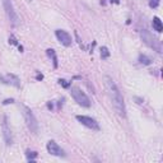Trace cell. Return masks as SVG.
Masks as SVG:
<instances>
[{
    "label": "cell",
    "instance_id": "cell-16",
    "mask_svg": "<svg viewBox=\"0 0 163 163\" xmlns=\"http://www.w3.org/2000/svg\"><path fill=\"white\" fill-rule=\"evenodd\" d=\"M59 84L61 86V87H64V88H70V86H72V83L70 82H68V80H65V79H59Z\"/></svg>",
    "mask_w": 163,
    "mask_h": 163
},
{
    "label": "cell",
    "instance_id": "cell-7",
    "mask_svg": "<svg viewBox=\"0 0 163 163\" xmlns=\"http://www.w3.org/2000/svg\"><path fill=\"white\" fill-rule=\"evenodd\" d=\"M55 36H56L57 41H59L62 46H65V47L72 46L73 38H72V36L68 33L67 31H64V29H56V31H55Z\"/></svg>",
    "mask_w": 163,
    "mask_h": 163
},
{
    "label": "cell",
    "instance_id": "cell-6",
    "mask_svg": "<svg viewBox=\"0 0 163 163\" xmlns=\"http://www.w3.org/2000/svg\"><path fill=\"white\" fill-rule=\"evenodd\" d=\"M82 125H84L88 129H92L94 131H98L100 130V124L97 122V120H94L93 117H89V116H84V115H78L75 117Z\"/></svg>",
    "mask_w": 163,
    "mask_h": 163
},
{
    "label": "cell",
    "instance_id": "cell-9",
    "mask_svg": "<svg viewBox=\"0 0 163 163\" xmlns=\"http://www.w3.org/2000/svg\"><path fill=\"white\" fill-rule=\"evenodd\" d=\"M2 130H3V138L7 145H12L13 144V135L10 131V127L8 125V117L4 116L3 117V122H2Z\"/></svg>",
    "mask_w": 163,
    "mask_h": 163
},
{
    "label": "cell",
    "instance_id": "cell-13",
    "mask_svg": "<svg viewBox=\"0 0 163 163\" xmlns=\"http://www.w3.org/2000/svg\"><path fill=\"white\" fill-rule=\"evenodd\" d=\"M26 157H27V161H28V162L33 163V162L36 161V158L38 157V153L35 152V151H29V149H27V151H26Z\"/></svg>",
    "mask_w": 163,
    "mask_h": 163
},
{
    "label": "cell",
    "instance_id": "cell-8",
    "mask_svg": "<svg viewBox=\"0 0 163 163\" xmlns=\"http://www.w3.org/2000/svg\"><path fill=\"white\" fill-rule=\"evenodd\" d=\"M46 148H47V152L50 153L51 156H55V157H65L67 154H65L64 149L61 148V146H59V144L55 141V140H50L47 143L46 145Z\"/></svg>",
    "mask_w": 163,
    "mask_h": 163
},
{
    "label": "cell",
    "instance_id": "cell-2",
    "mask_svg": "<svg viewBox=\"0 0 163 163\" xmlns=\"http://www.w3.org/2000/svg\"><path fill=\"white\" fill-rule=\"evenodd\" d=\"M22 113H23V117L26 120L27 127L29 129V131L32 134H37L38 133V121L35 116V113L32 112V110L24 105H22Z\"/></svg>",
    "mask_w": 163,
    "mask_h": 163
},
{
    "label": "cell",
    "instance_id": "cell-20",
    "mask_svg": "<svg viewBox=\"0 0 163 163\" xmlns=\"http://www.w3.org/2000/svg\"><path fill=\"white\" fill-rule=\"evenodd\" d=\"M47 108L50 110V111H52L54 110V103L52 102H47Z\"/></svg>",
    "mask_w": 163,
    "mask_h": 163
},
{
    "label": "cell",
    "instance_id": "cell-15",
    "mask_svg": "<svg viewBox=\"0 0 163 163\" xmlns=\"http://www.w3.org/2000/svg\"><path fill=\"white\" fill-rule=\"evenodd\" d=\"M110 51H108V48L106 47V46H102L101 47V59L102 60H107L108 57H110Z\"/></svg>",
    "mask_w": 163,
    "mask_h": 163
},
{
    "label": "cell",
    "instance_id": "cell-19",
    "mask_svg": "<svg viewBox=\"0 0 163 163\" xmlns=\"http://www.w3.org/2000/svg\"><path fill=\"white\" fill-rule=\"evenodd\" d=\"M9 103H14V98H7L3 101V105H9Z\"/></svg>",
    "mask_w": 163,
    "mask_h": 163
},
{
    "label": "cell",
    "instance_id": "cell-3",
    "mask_svg": "<svg viewBox=\"0 0 163 163\" xmlns=\"http://www.w3.org/2000/svg\"><path fill=\"white\" fill-rule=\"evenodd\" d=\"M70 94H72V97L74 98V101L79 105V106H82V107H91V105H92V102H91V100H89V97L82 91L79 87H75V86H70Z\"/></svg>",
    "mask_w": 163,
    "mask_h": 163
},
{
    "label": "cell",
    "instance_id": "cell-10",
    "mask_svg": "<svg viewBox=\"0 0 163 163\" xmlns=\"http://www.w3.org/2000/svg\"><path fill=\"white\" fill-rule=\"evenodd\" d=\"M0 82L4 84H8V86H14L19 88L21 87V80L17 75L14 74H7V75H0Z\"/></svg>",
    "mask_w": 163,
    "mask_h": 163
},
{
    "label": "cell",
    "instance_id": "cell-14",
    "mask_svg": "<svg viewBox=\"0 0 163 163\" xmlns=\"http://www.w3.org/2000/svg\"><path fill=\"white\" fill-rule=\"evenodd\" d=\"M138 60H139V62H140L141 65H151V64H152V59H151L149 56H146L145 54H140Z\"/></svg>",
    "mask_w": 163,
    "mask_h": 163
},
{
    "label": "cell",
    "instance_id": "cell-12",
    "mask_svg": "<svg viewBox=\"0 0 163 163\" xmlns=\"http://www.w3.org/2000/svg\"><path fill=\"white\" fill-rule=\"evenodd\" d=\"M152 26H153V29H154L156 32H158V33H161V32L163 31V24H162V21H161L158 17H154V18H153Z\"/></svg>",
    "mask_w": 163,
    "mask_h": 163
},
{
    "label": "cell",
    "instance_id": "cell-11",
    "mask_svg": "<svg viewBox=\"0 0 163 163\" xmlns=\"http://www.w3.org/2000/svg\"><path fill=\"white\" fill-rule=\"evenodd\" d=\"M46 54H47V56H48V57L51 59L54 68H55V69H57V67H59V60H57L56 51L54 50V48H47V50H46Z\"/></svg>",
    "mask_w": 163,
    "mask_h": 163
},
{
    "label": "cell",
    "instance_id": "cell-4",
    "mask_svg": "<svg viewBox=\"0 0 163 163\" xmlns=\"http://www.w3.org/2000/svg\"><path fill=\"white\" fill-rule=\"evenodd\" d=\"M3 7H4V10H5V14L10 22V24L13 27H17L19 24V17L17 12L14 10V7H13V3L12 0H3Z\"/></svg>",
    "mask_w": 163,
    "mask_h": 163
},
{
    "label": "cell",
    "instance_id": "cell-1",
    "mask_svg": "<svg viewBox=\"0 0 163 163\" xmlns=\"http://www.w3.org/2000/svg\"><path fill=\"white\" fill-rule=\"evenodd\" d=\"M106 88L108 91V96L111 98L112 106L115 108V111L117 112V115L121 117H126V106H125V101L124 97L119 89V87L116 86V83L113 82L112 78L106 77Z\"/></svg>",
    "mask_w": 163,
    "mask_h": 163
},
{
    "label": "cell",
    "instance_id": "cell-25",
    "mask_svg": "<svg viewBox=\"0 0 163 163\" xmlns=\"http://www.w3.org/2000/svg\"><path fill=\"white\" fill-rule=\"evenodd\" d=\"M110 2H111V3H115V4H119V3H120L119 0H110Z\"/></svg>",
    "mask_w": 163,
    "mask_h": 163
},
{
    "label": "cell",
    "instance_id": "cell-24",
    "mask_svg": "<svg viewBox=\"0 0 163 163\" xmlns=\"http://www.w3.org/2000/svg\"><path fill=\"white\" fill-rule=\"evenodd\" d=\"M135 100L138 101V103H143V102H144L143 100H140V98H138V97H135Z\"/></svg>",
    "mask_w": 163,
    "mask_h": 163
},
{
    "label": "cell",
    "instance_id": "cell-21",
    "mask_svg": "<svg viewBox=\"0 0 163 163\" xmlns=\"http://www.w3.org/2000/svg\"><path fill=\"white\" fill-rule=\"evenodd\" d=\"M43 79V75L41 74V73H37V75H36V80H42Z\"/></svg>",
    "mask_w": 163,
    "mask_h": 163
},
{
    "label": "cell",
    "instance_id": "cell-17",
    "mask_svg": "<svg viewBox=\"0 0 163 163\" xmlns=\"http://www.w3.org/2000/svg\"><path fill=\"white\" fill-rule=\"evenodd\" d=\"M159 2H161V0H149V7L152 9H156V8L159 7Z\"/></svg>",
    "mask_w": 163,
    "mask_h": 163
},
{
    "label": "cell",
    "instance_id": "cell-22",
    "mask_svg": "<svg viewBox=\"0 0 163 163\" xmlns=\"http://www.w3.org/2000/svg\"><path fill=\"white\" fill-rule=\"evenodd\" d=\"M64 101H65V100H64V98H62V100H60V101H59V103H57V110H60V108H61V106H62V102H64Z\"/></svg>",
    "mask_w": 163,
    "mask_h": 163
},
{
    "label": "cell",
    "instance_id": "cell-5",
    "mask_svg": "<svg viewBox=\"0 0 163 163\" xmlns=\"http://www.w3.org/2000/svg\"><path fill=\"white\" fill-rule=\"evenodd\" d=\"M140 36H141V40L144 41L145 45H148L151 48H154V50L157 52H162V47H161V42L153 37V35L151 33V32L148 29H141L140 32Z\"/></svg>",
    "mask_w": 163,
    "mask_h": 163
},
{
    "label": "cell",
    "instance_id": "cell-18",
    "mask_svg": "<svg viewBox=\"0 0 163 163\" xmlns=\"http://www.w3.org/2000/svg\"><path fill=\"white\" fill-rule=\"evenodd\" d=\"M9 43H10V45H15V46L19 45V43H18V40L15 38L14 35H10V37H9Z\"/></svg>",
    "mask_w": 163,
    "mask_h": 163
},
{
    "label": "cell",
    "instance_id": "cell-23",
    "mask_svg": "<svg viewBox=\"0 0 163 163\" xmlns=\"http://www.w3.org/2000/svg\"><path fill=\"white\" fill-rule=\"evenodd\" d=\"M18 50H19L21 52H23V50H24V48H23V46H22V45H18Z\"/></svg>",
    "mask_w": 163,
    "mask_h": 163
}]
</instances>
